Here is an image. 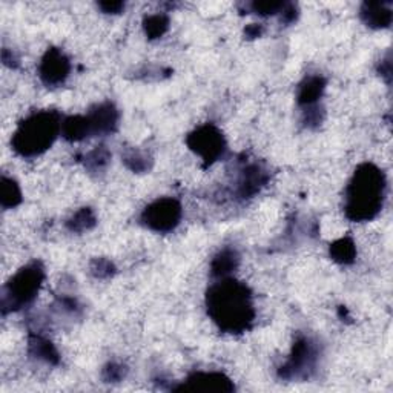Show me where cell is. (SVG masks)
Returning a JSON list of instances; mask_svg holds the SVG:
<instances>
[{
    "instance_id": "obj_1",
    "label": "cell",
    "mask_w": 393,
    "mask_h": 393,
    "mask_svg": "<svg viewBox=\"0 0 393 393\" xmlns=\"http://www.w3.org/2000/svg\"><path fill=\"white\" fill-rule=\"evenodd\" d=\"M206 304L209 317L221 331L229 333L244 332L255 317L249 289L230 277L209 287Z\"/></svg>"
},
{
    "instance_id": "obj_2",
    "label": "cell",
    "mask_w": 393,
    "mask_h": 393,
    "mask_svg": "<svg viewBox=\"0 0 393 393\" xmlns=\"http://www.w3.org/2000/svg\"><path fill=\"white\" fill-rule=\"evenodd\" d=\"M385 188L387 181L380 167L372 163L361 165L346 189V215L354 221L375 219L384 205Z\"/></svg>"
},
{
    "instance_id": "obj_3",
    "label": "cell",
    "mask_w": 393,
    "mask_h": 393,
    "mask_svg": "<svg viewBox=\"0 0 393 393\" xmlns=\"http://www.w3.org/2000/svg\"><path fill=\"white\" fill-rule=\"evenodd\" d=\"M62 117L57 111H40L19 125L11 145L24 157L40 156L62 134Z\"/></svg>"
},
{
    "instance_id": "obj_4",
    "label": "cell",
    "mask_w": 393,
    "mask_h": 393,
    "mask_svg": "<svg viewBox=\"0 0 393 393\" xmlns=\"http://www.w3.org/2000/svg\"><path fill=\"white\" fill-rule=\"evenodd\" d=\"M42 282H44V269L40 268L39 263L28 264L24 269H20L5 287L2 300L5 311L6 309L17 311V309L30 304L36 298Z\"/></svg>"
},
{
    "instance_id": "obj_5",
    "label": "cell",
    "mask_w": 393,
    "mask_h": 393,
    "mask_svg": "<svg viewBox=\"0 0 393 393\" xmlns=\"http://www.w3.org/2000/svg\"><path fill=\"white\" fill-rule=\"evenodd\" d=\"M181 219V206L174 199H160L151 203L142 214V221L156 232H170Z\"/></svg>"
},
{
    "instance_id": "obj_6",
    "label": "cell",
    "mask_w": 393,
    "mask_h": 393,
    "mask_svg": "<svg viewBox=\"0 0 393 393\" xmlns=\"http://www.w3.org/2000/svg\"><path fill=\"white\" fill-rule=\"evenodd\" d=\"M188 145L195 154H199L206 165H212L226 149L223 134L212 125L200 126L192 134H189Z\"/></svg>"
},
{
    "instance_id": "obj_7",
    "label": "cell",
    "mask_w": 393,
    "mask_h": 393,
    "mask_svg": "<svg viewBox=\"0 0 393 393\" xmlns=\"http://www.w3.org/2000/svg\"><path fill=\"white\" fill-rule=\"evenodd\" d=\"M69 69H71V65H69L66 55L63 54L60 49L51 48L48 49L44 59H42L39 73L40 79L44 80L46 85L55 86L65 82L69 74Z\"/></svg>"
},
{
    "instance_id": "obj_8",
    "label": "cell",
    "mask_w": 393,
    "mask_h": 393,
    "mask_svg": "<svg viewBox=\"0 0 393 393\" xmlns=\"http://www.w3.org/2000/svg\"><path fill=\"white\" fill-rule=\"evenodd\" d=\"M315 349L313 344L307 338H300L295 342L292 355L282 367V376L292 378L307 374L309 369L313 367Z\"/></svg>"
},
{
    "instance_id": "obj_9",
    "label": "cell",
    "mask_w": 393,
    "mask_h": 393,
    "mask_svg": "<svg viewBox=\"0 0 393 393\" xmlns=\"http://www.w3.org/2000/svg\"><path fill=\"white\" fill-rule=\"evenodd\" d=\"M86 120L89 125L91 136L109 134V132L116 129L118 114L114 104L102 103L89 112L86 116Z\"/></svg>"
},
{
    "instance_id": "obj_10",
    "label": "cell",
    "mask_w": 393,
    "mask_h": 393,
    "mask_svg": "<svg viewBox=\"0 0 393 393\" xmlns=\"http://www.w3.org/2000/svg\"><path fill=\"white\" fill-rule=\"evenodd\" d=\"M389 3L381 2H366L361 8V19L364 24L375 30L389 26L392 22V10Z\"/></svg>"
},
{
    "instance_id": "obj_11",
    "label": "cell",
    "mask_w": 393,
    "mask_h": 393,
    "mask_svg": "<svg viewBox=\"0 0 393 393\" xmlns=\"http://www.w3.org/2000/svg\"><path fill=\"white\" fill-rule=\"evenodd\" d=\"M189 387L194 390H221L230 392L234 390V385L221 374H194L188 378Z\"/></svg>"
},
{
    "instance_id": "obj_12",
    "label": "cell",
    "mask_w": 393,
    "mask_h": 393,
    "mask_svg": "<svg viewBox=\"0 0 393 393\" xmlns=\"http://www.w3.org/2000/svg\"><path fill=\"white\" fill-rule=\"evenodd\" d=\"M326 82L322 77L313 75L309 77L303 83L300 85L298 91V103L301 107H312V104H317V100L321 97L322 91H325Z\"/></svg>"
},
{
    "instance_id": "obj_13",
    "label": "cell",
    "mask_w": 393,
    "mask_h": 393,
    "mask_svg": "<svg viewBox=\"0 0 393 393\" xmlns=\"http://www.w3.org/2000/svg\"><path fill=\"white\" fill-rule=\"evenodd\" d=\"M238 263H240V257L237 250L223 249L212 262V275L217 278L230 277V273L238 268Z\"/></svg>"
},
{
    "instance_id": "obj_14",
    "label": "cell",
    "mask_w": 393,
    "mask_h": 393,
    "mask_svg": "<svg viewBox=\"0 0 393 393\" xmlns=\"http://www.w3.org/2000/svg\"><path fill=\"white\" fill-rule=\"evenodd\" d=\"M62 136L66 140H71V142L89 137L91 132L86 116H74L65 118L62 123Z\"/></svg>"
},
{
    "instance_id": "obj_15",
    "label": "cell",
    "mask_w": 393,
    "mask_h": 393,
    "mask_svg": "<svg viewBox=\"0 0 393 393\" xmlns=\"http://www.w3.org/2000/svg\"><path fill=\"white\" fill-rule=\"evenodd\" d=\"M266 175L262 171V167L258 166H249L248 170L244 171L243 179L240 181V194L243 196H249L258 192V189L264 185Z\"/></svg>"
},
{
    "instance_id": "obj_16",
    "label": "cell",
    "mask_w": 393,
    "mask_h": 393,
    "mask_svg": "<svg viewBox=\"0 0 393 393\" xmlns=\"http://www.w3.org/2000/svg\"><path fill=\"white\" fill-rule=\"evenodd\" d=\"M331 255L335 262H338V263H342V264L352 263L356 255L355 243L347 237L341 238V240L335 241L331 246Z\"/></svg>"
},
{
    "instance_id": "obj_17",
    "label": "cell",
    "mask_w": 393,
    "mask_h": 393,
    "mask_svg": "<svg viewBox=\"0 0 393 393\" xmlns=\"http://www.w3.org/2000/svg\"><path fill=\"white\" fill-rule=\"evenodd\" d=\"M0 201H2L3 208H14L22 201L20 188L12 179H2V185H0Z\"/></svg>"
},
{
    "instance_id": "obj_18",
    "label": "cell",
    "mask_w": 393,
    "mask_h": 393,
    "mask_svg": "<svg viewBox=\"0 0 393 393\" xmlns=\"http://www.w3.org/2000/svg\"><path fill=\"white\" fill-rule=\"evenodd\" d=\"M30 344H31V352L36 356H39L40 360H45L46 363L59 361V355L49 341L40 338V336H34Z\"/></svg>"
},
{
    "instance_id": "obj_19",
    "label": "cell",
    "mask_w": 393,
    "mask_h": 393,
    "mask_svg": "<svg viewBox=\"0 0 393 393\" xmlns=\"http://www.w3.org/2000/svg\"><path fill=\"white\" fill-rule=\"evenodd\" d=\"M167 26H170V19L165 14H154V16L145 19V31L151 39L163 36Z\"/></svg>"
},
{
    "instance_id": "obj_20",
    "label": "cell",
    "mask_w": 393,
    "mask_h": 393,
    "mask_svg": "<svg viewBox=\"0 0 393 393\" xmlns=\"http://www.w3.org/2000/svg\"><path fill=\"white\" fill-rule=\"evenodd\" d=\"M95 223L94 214L91 212V209H82L77 212L71 220L68 221V228L71 230H77V232H82V230H86L89 228H93Z\"/></svg>"
},
{
    "instance_id": "obj_21",
    "label": "cell",
    "mask_w": 393,
    "mask_h": 393,
    "mask_svg": "<svg viewBox=\"0 0 393 393\" xmlns=\"http://www.w3.org/2000/svg\"><path fill=\"white\" fill-rule=\"evenodd\" d=\"M125 163L128 165L132 171H145L147 170V163H149V158H147L145 154L142 152H134V151H131L129 154H126L125 156Z\"/></svg>"
},
{
    "instance_id": "obj_22",
    "label": "cell",
    "mask_w": 393,
    "mask_h": 393,
    "mask_svg": "<svg viewBox=\"0 0 393 393\" xmlns=\"http://www.w3.org/2000/svg\"><path fill=\"white\" fill-rule=\"evenodd\" d=\"M284 6L286 3L283 2H254L250 5V8L259 16H271V14L282 12Z\"/></svg>"
},
{
    "instance_id": "obj_23",
    "label": "cell",
    "mask_w": 393,
    "mask_h": 393,
    "mask_svg": "<svg viewBox=\"0 0 393 393\" xmlns=\"http://www.w3.org/2000/svg\"><path fill=\"white\" fill-rule=\"evenodd\" d=\"M108 160H109V152L104 149V146H100L89 154V156L86 157V163L91 167L97 170V167H102L103 165H107Z\"/></svg>"
},
{
    "instance_id": "obj_24",
    "label": "cell",
    "mask_w": 393,
    "mask_h": 393,
    "mask_svg": "<svg viewBox=\"0 0 393 393\" xmlns=\"http://www.w3.org/2000/svg\"><path fill=\"white\" fill-rule=\"evenodd\" d=\"M112 264L108 262V259H95L93 271L97 277H108L112 273Z\"/></svg>"
},
{
    "instance_id": "obj_25",
    "label": "cell",
    "mask_w": 393,
    "mask_h": 393,
    "mask_svg": "<svg viewBox=\"0 0 393 393\" xmlns=\"http://www.w3.org/2000/svg\"><path fill=\"white\" fill-rule=\"evenodd\" d=\"M104 372H107V380L108 381H118V380H122L123 375H125V370L122 366H116V364H111V366H108V369H104Z\"/></svg>"
},
{
    "instance_id": "obj_26",
    "label": "cell",
    "mask_w": 393,
    "mask_h": 393,
    "mask_svg": "<svg viewBox=\"0 0 393 393\" xmlns=\"http://www.w3.org/2000/svg\"><path fill=\"white\" fill-rule=\"evenodd\" d=\"M98 6H100V8L103 10V12L117 14L125 8V3H122V2H103V3H98Z\"/></svg>"
},
{
    "instance_id": "obj_27",
    "label": "cell",
    "mask_w": 393,
    "mask_h": 393,
    "mask_svg": "<svg viewBox=\"0 0 393 393\" xmlns=\"http://www.w3.org/2000/svg\"><path fill=\"white\" fill-rule=\"evenodd\" d=\"M262 34V26L258 25H250L248 30H246V36L248 37H258Z\"/></svg>"
}]
</instances>
